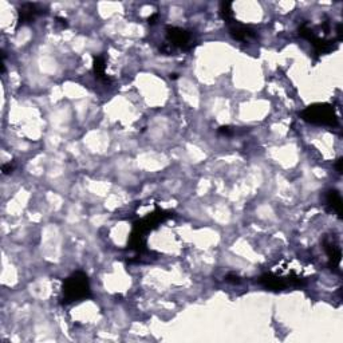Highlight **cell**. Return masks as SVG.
<instances>
[{
	"label": "cell",
	"mask_w": 343,
	"mask_h": 343,
	"mask_svg": "<svg viewBox=\"0 0 343 343\" xmlns=\"http://www.w3.org/2000/svg\"><path fill=\"white\" fill-rule=\"evenodd\" d=\"M91 298V287L89 277L82 271L71 273L62 285V303L70 304Z\"/></svg>",
	"instance_id": "6da1fadb"
},
{
	"label": "cell",
	"mask_w": 343,
	"mask_h": 343,
	"mask_svg": "<svg viewBox=\"0 0 343 343\" xmlns=\"http://www.w3.org/2000/svg\"><path fill=\"white\" fill-rule=\"evenodd\" d=\"M303 121L312 125H324V126H336L338 117L334 108L328 104H314L307 106L300 113Z\"/></svg>",
	"instance_id": "7a4b0ae2"
},
{
	"label": "cell",
	"mask_w": 343,
	"mask_h": 343,
	"mask_svg": "<svg viewBox=\"0 0 343 343\" xmlns=\"http://www.w3.org/2000/svg\"><path fill=\"white\" fill-rule=\"evenodd\" d=\"M259 283L261 285H264L265 288L272 289V291H281V289H285L289 285H292V287L303 285L304 280L302 277L296 276V275H291L288 277H280L273 275V273H264L259 279Z\"/></svg>",
	"instance_id": "3957f363"
},
{
	"label": "cell",
	"mask_w": 343,
	"mask_h": 343,
	"mask_svg": "<svg viewBox=\"0 0 343 343\" xmlns=\"http://www.w3.org/2000/svg\"><path fill=\"white\" fill-rule=\"evenodd\" d=\"M166 41L172 47H180L182 50H190L193 47V37L189 31L180 27H166Z\"/></svg>",
	"instance_id": "277c9868"
},
{
	"label": "cell",
	"mask_w": 343,
	"mask_h": 343,
	"mask_svg": "<svg viewBox=\"0 0 343 343\" xmlns=\"http://www.w3.org/2000/svg\"><path fill=\"white\" fill-rule=\"evenodd\" d=\"M45 13L41 6L35 3H25L19 7L18 11V26H25L33 23L39 15Z\"/></svg>",
	"instance_id": "5b68a950"
},
{
	"label": "cell",
	"mask_w": 343,
	"mask_h": 343,
	"mask_svg": "<svg viewBox=\"0 0 343 343\" xmlns=\"http://www.w3.org/2000/svg\"><path fill=\"white\" fill-rule=\"evenodd\" d=\"M323 247H324V251H326L327 256H328V260H330V267L331 269H338L339 264H340V259H342V252H340V247L338 245V243L335 241L334 237H324L323 239Z\"/></svg>",
	"instance_id": "8992f818"
},
{
	"label": "cell",
	"mask_w": 343,
	"mask_h": 343,
	"mask_svg": "<svg viewBox=\"0 0 343 343\" xmlns=\"http://www.w3.org/2000/svg\"><path fill=\"white\" fill-rule=\"evenodd\" d=\"M229 34L235 41L239 42L249 41V39L256 38V31L251 26L241 25L237 22H233L232 25H229Z\"/></svg>",
	"instance_id": "52a82bcc"
},
{
	"label": "cell",
	"mask_w": 343,
	"mask_h": 343,
	"mask_svg": "<svg viewBox=\"0 0 343 343\" xmlns=\"http://www.w3.org/2000/svg\"><path fill=\"white\" fill-rule=\"evenodd\" d=\"M310 43L314 47L316 54H327V53L335 50V47H336V43L334 41H327V39L319 38L316 35L311 39Z\"/></svg>",
	"instance_id": "ba28073f"
},
{
	"label": "cell",
	"mask_w": 343,
	"mask_h": 343,
	"mask_svg": "<svg viewBox=\"0 0 343 343\" xmlns=\"http://www.w3.org/2000/svg\"><path fill=\"white\" fill-rule=\"evenodd\" d=\"M326 201L331 211H334L339 217H342V197H340V193L338 190H328L326 194Z\"/></svg>",
	"instance_id": "9c48e42d"
},
{
	"label": "cell",
	"mask_w": 343,
	"mask_h": 343,
	"mask_svg": "<svg viewBox=\"0 0 343 343\" xmlns=\"http://www.w3.org/2000/svg\"><path fill=\"white\" fill-rule=\"evenodd\" d=\"M93 69H94V74L97 78L104 81L105 83L110 82V78L106 75V61H105L104 55H95Z\"/></svg>",
	"instance_id": "30bf717a"
},
{
	"label": "cell",
	"mask_w": 343,
	"mask_h": 343,
	"mask_svg": "<svg viewBox=\"0 0 343 343\" xmlns=\"http://www.w3.org/2000/svg\"><path fill=\"white\" fill-rule=\"evenodd\" d=\"M220 15L223 18L224 21L227 22L228 25H232L235 21V14L232 11V5L228 3V2H223L220 5Z\"/></svg>",
	"instance_id": "8fae6325"
},
{
	"label": "cell",
	"mask_w": 343,
	"mask_h": 343,
	"mask_svg": "<svg viewBox=\"0 0 343 343\" xmlns=\"http://www.w3.org/2000/svg\"><path fill=\"white\" fill-rule=\"evenodd\" d=\"M224 279H225V281H228V283H231V284H240V283H241V277H240L237 273L233 272L228 273Z\"/></svg>",
	"instance_id": "7c38bea8"
},
{
	"label": "cell",
	"mask_w": 343,
	"mask_h": 343,
	"mask_svg": "<svg viewBox=\"0 0 343 343\" xmlns=\"http://www.w3.org/2000/svg\"><path fill=\"white\" fill-rule=\"evenodd\" d=\"M219 134H223V136L231 137L232 134H233V129H232L231 126H221V128L219 129Z\"/></svg>",
	"instance_id": "4fadbf2b"
},
{
	"label": "cell",
	"mask_w": 343,
	"mask_h": 343,
	"mask_svg": "<svg viewBox=\"0 0 343 343\" xmlns=\"http://www.w3.org/2000/svg\"><path fill=\"white\" fill-rule=\"evenodd\" d=\"M14 168H15L14 164L9 162V164H5V165L2 166V172H3V174H10V173H13Z\"/></svg>",
	"instance_id": "5bb4252c"
},
{
	"label": "cell",
	"mask_w": 343,
	"mask_h": 343,
	"mask_svg": "<svg viewBox=\"0 0 343 343\" xmlns=\"http://www.w3.org/2000/svg\"><path fill=\"white\" fill-rule=\"evenodd\" d=\"M57 23L62 26V27H67V26H69V23H67V21L65 18H57Z\"/></svg>",
	"instance_id": "9a60e30c"
},
{
	"label": "cell",
	"mask_w": 343,
	"mask_h": 343,
	"mask_svg": "<svg viewBox=\"0 0 343 343\" xmlns=\"http://www.w3.org/2000/svg\"><path fill=\"white\" fill-rule=\"evenodd\" d=\"M342 164H343V160L342 158H338V161H336V164H335V168H336V170H338V173H342Z\"/></svg>",
	"instance_id": "2e32d148"
},
{
	"label": "cell",
	"mask_w": 343,
	"mask_h": 343,
	"mask_svg": "<svg viewBox=\"0 0 343 343\" xmlns=\"http://www.w3.org/2000/svg\"><path fill=\"white\" fill-rule=\"evenodd\" d=\"M157 18H158V14H153L152 17H149V19H148L149 25H154V23H156V21H157Z\"/></svg>",
	"instance_id": "e0dca14e"
},
{
	"label": "cell",
	"mask_w": 343,
	"mask_h": 343,
	"mask_svg": "<svg viewBox=\"0 0 343 343\" xmlns=\"http://www.w3.org/2000/svg\"><path fill=\"white\" fill-rule=\"evenodd\" d=\"M178 75L176 74V73H173V74H170V79H177Z\"/></svg>",
	"instance_id": "ac0fdd59"
}]
</instances>
